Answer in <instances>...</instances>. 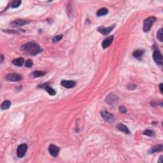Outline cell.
<instances>
[{"mask_svg": "<svg viewBox=\"0 0 163 163\" xmlns=\"http://www.w3.org/2000/svg\"><path fill=\"white\" fill-rule=\"evenodd\" d=\"M26 24H27V21H25V20L18 19L13 21L11 23V25L13 27H17V26H22Z\"/></svg>", "mask_w": 163, "mask_h": 163, "instance_id": "cell-12", "label": "cell"}, {"mask_svg": "<svg viewBox=\"0 0 163 163\" xmlns=\"http://www.w3.org/2000/svg\"><path fill=\"white\" fill-rule=\"evenodd\" d=\"M114 27H115V25L108 27H105L101 26V27H100L97 28V31L100 32H101V34H103V35H108L111 31H112Z\"/></svg>", "mask_w": 163, "mask_h": 163, "instance_id": "cell-9", "label": "cell"}, {"mask_svg": "<svg viewBox=\"0 0 163 163\" xmlns=\"http://www.w3.org/2000/svg\"><path fill=\"white\" fill-rule=\"evenodd\" d=\"M153 59L154 61L159 65H162L163 64V58L162 55L159 51H155L153 54Z\"/></svg>", "mask_w": 163, "mask_h": 163, "instance_id": "cell-5", "label": "cell"}, {"mask_svg": "<svg viewBox=\"0 0 163 163\" xmlns=\"http://www.w3.org/2000/svg\"><path fill=\"white\" fill-rule=\"evenodd\" d=\"M21 3H22L21 1H13L12 3V4H11V7L13 8H17V7H19L21 5Z\"/></svg>", "mask_w": 163, "mask_h": 163, "instance_id": "cell-23", "label": "cell"}, {"mask_svg": "<svg viewBox=\"0 0 163 163\" xmlns=\"http://www.w3.org/2000/svg\"><path fill=\"white\" fill-rule=\"evenodd\" d=\"M117 128L121 132L124 133L125 134H130V131L129 130V129L127 128V127L126 126H125L124 124H119L117 125Z\"/></svg>", "mask_w": 163, "mask_h": 163, "instance_id": "cell-13", "label": "cell"}, {"mask_svg": "<svg viewBox=\"0 0 163 163\" xmlns=\"http://www.w3.org/2000/svg\"><path fill=\"white\" fill-rule=\"evenodd\" d=\"M106 101L107 103L113 105L116 103L117 101H118V97L114 94H109L108 96H106Z\"/></svg>", "mask_w": 163, "mask_h": 163, "instance_id": "cell-11", "label": "cell"}, {"mask_svg": "<svg viewBox=\"0 0 163 163\" xmlns=\"http://www.w3.org/2000/svg\"><path fill=\"white\" fill-rule=\"evenodd\" d=\"M113 40V36H110L106 38L103 40L102 43V47L103 48H106L110 47L111 44L112 43Z\"/></svg>", "mask_w": 163, "mask_h": 163, "instance_id": "cell-10", "label": "cell"}, {"mask_svg": "<svg viewBox=\"0 0 163 163\" xmlns=\"http://www.w3.org/2000/svg\"><path fill=\"white\" fill-rule=\"evenodd\" d=\"M62 38V35H57V36H56L55 37L53 38V39H52V41H53V42H59V41H60V40H61V39Z\"/></svg>", "mask_w": 163, "mask_h": 163, "instance_id": "cell-25", "label": "cell"}, {"mask_svg": "<svg viewBox=\"0 0 163 163\" xmlns=\"http://www.w3.org/2000/svg\"><path fill=\"white\" fill-rule=\"evenodd\" d=\"M100 114H101V116L102 117L103 119L106 120V121L108 122H112L114 120L113 115L110 113H109L108 111H106V110L101 111L100 112Z\"/></svg>", "mask_w": 163, "mask_h": 163, "instance_id": "cell-6", "label": "cell"}, {"mask_svg": "<svg viewBox=\"0 0 163 163\" xmlns=\"http://www.w3.org/2000/svg\"><path fill=\"white\" fill-rule=\"evenodd\" d=\"M143 53L144 52L142 50H136V51H135L133 52V56L135 58L140 59L142 57L143 55Z\"/></svg>", "mask_w": 163, "mask_h": 163, "instance_id": "cell-18", "label": "cell"}, {"mask_svg": "<svg viewBox=\"0 0 163 163\" xmlns=\"http://www.w3.org/2000/svg\"><path fill=\"white\" fill-rule=\"evenodd\" d=\"M162 156H160V160H159V162H162Z\"/></svg>", "mask_w": 163, "mask_h": 163, "instance_id": "cell-28", "label": "cell"}, {"mask_svg": "<svg viewBox=\"0 0 163 163\" xmlns=\"http://www.w3.org/2000/svg\"><path fill=\"white\" fill-rule=\"evenodd\" d=\"M1 57H2V59H1V62H2L3 61V56L2 54V56H1Z\"/></svg>", "mask_w": 163, "mask_h": 163, "instance_id": "cell-29", "label": "cell"}, {"mask_svg": "<svg viewBox=\"0 0 163 163\" xmlns=\"http://www.w3.org/2000/svg\"><path fill=\"white\" fill-rule=\"evenodd\" d=\"M162 86H163V84H160V85H159V88H160V92H161L162 94L163 93V90H162Z\"/></svg>", "mask_w": 163, "mask_h": 163, "instance_id": "cell-27", "label": "cell"}, {"mask_svg": "<svg viewBox=\"0 0 163 163\" xmlns=\"http://www.w3.org/2000/svg\"><path fill=\"white\" fill-rule=\"evenodd\" d=\"M157 38L160 40V42L163 41V29L162 28H160V29L158 31L157 33Z\"/></svg>", "mask_w": 163, "mask_h": 163, "instance_id": "cell-21", "label": "cell"}, {"mask_svg": "<svg viewBox=\"0 0 163 163\" xmlns=\"http://www.w3.org/2000/svg\"><path fill=\"white\" fill-rule=\"evenodd\" d=\"M21 49L30 56H36L42 52V49L40 45L35 42H29L23 45Z\"/></svg>", "mask_w": 163, "mask_h": 163, "instance_id": "cell-1", "label": "cell"}, {"mask_svg": "<svg viewBox=\"0 0 163 163\" xmlns=\"http://www.w3.org/2000/svg\"><path fill=\"white\" fill-rule=\"evenodd\" d=\"M60 149L55 145H51L48 148V151L50 154L53 157H57L59 152Z\"/></svg>", "mask_w": 163, "mask_h": 163, "instance_id": "cell-8", "label": "cell"}, {"mask_svg": "<svg viewBox=\"0 0 163 163\" xmlns=\"http://www.w3.org/2000/svg\"><path fill=\"white\" fill-rule=\"evenodd\" d=\"M33 65V62H32V61L31 59H28L26 61V63H25V66L27 68H31L32 67V66Z\"/></svg>", "mask_w": 163, "mask_h": 163, "instance_id": "cell-24", "label": "cell"}, {"mask_svg": "<svg viewBox=\"0 0 163 163\" xmlns=\"http://www.w3.org/2000/svg\"><path fill=\"white\" fill-rule=\"evenodd\" d=\"M108 13V10L107 8H102L98 10V11H97V13H96V15L98 16V17H101V16L105 15L107 14Z\"/></svg>", "mask_w": 163, "mask_h": 163, "instance_id": "cell-17", "label": "cell"}, {"mask_svg": "<svg viewBox=\"0 0 163 163\" xmlns=\"http://www.w3.org/2000/svg\"><path fill=\"white\" fill-rule=\"evenodd\" d=\"M46 74L45 71H35L32 73V76L33 78H38V77H42V76H44Z\"/></svg>", "mask_w": 163, "mask_h": 163, "instance_id": "cell-16", "label": "cell"}, {"mask_svg": "<svg viewBox=\"0 0 163 163\" xmlns=\"http://www.w3.org/2000/svg\"><path fill=\"white\" fill-rule=\"evenodd\" d=\"M27 145L26 143H22L18 146L17 150V155L19 158L23 157L27 150Z\"/></svg>", "mask_w": 163, "mask_h": 163, "instance_id": "cell-3", "label": "cell"}, {"mask_svg": "<svg viewBox=\"0 0 163 163\" xmlns=\"http://www.w3.org/2000/svg\"><path fill=\"white\" fill-rule=\"evenodd\" d=\"M143 135H146L148 136H154L155 135V133L154 131L150 129H146L145 131H144Z\"/></svg>", "mask_w": 163, "mask_h": 163, "instance_id": "cell-22", "label": "cell"}, {"mask_svg": "<svg viewBox=\"0 0 163 163\" xmlns=\"http://www.w3.org/2000/svg\"><path fill=\"white\" fill-rule=\"evenodd\" d=\"M61 84L65 88L70 89L76 86V82L73 80H62L61 81Z\"/></svg>", "mask_w": 163, "mask_h": 163, "instance_id": "cell-7", "label": "cell"}, {"mask_svg": "<svg viewBox=\"0 0 163 163\" xmlns=\"http://www.w3.org/2000/svg\"><path fill=\"white\" fill-rule=\"evenodd\" d=\"M5 78L7 81H21L22 79V76L18 73H9L5 76Z\"/></svg>", "mask_w": 163, "mask_h": 163, "instance_id": "cell-4", "label": "cell"}, {"mask_svg": "<svg viewBox=\"0 0 163 163\" xmlns=\"http://www.w3.org/2000/svg\"><path fill=\"white\" fill-rule=\"evenodd\" d=\"M10 105V101H8V100H5V101H3V103L1 105V108H2V110H7V109L9 108Z\"/></svg>", "mask_w": 163, "mask_h": 163, "instance_id": "cell-19", "label": "cell"}, {"mask_svg": "<svg viewBox=\"0 0 163 163\" xmlns=\"http://www.w3.org/2000/svg\"><path fill=\"white\" fill-rule=\"evenodd\" d=\"M45 89L46 91H47V92H48L50 95H51V96H55V95H56V91H55L53 88H52L51 87H50V86H45Z\"/></svg>", "mask_w": 163, "mask_h": 163, "instance_id": "cell-20", "label": "cell"}, {"mask_svg": "<svg viewBox=\"0 0 163 163\" xmlns=\"http://www.w3.org/2000/svg\"><path fill=\"white\" fill-rule=\"evenodd\" d=\"M155 21H156V18L155 17H150L146 19L144 21L143 31L145 32H149Z\"/></svg>", "mask_w": 163, "mask_h": 163, "instance_id": "cell-2", "label": "cell"}, {"mask_svg": "<svg viewBox=\"0 0 163 163\" xmlns=\"http://www.w3.org/2000/svg\"><path fill=\"white\" fill-rule=\"evenodd\" d=\"M163 150V146L162 145H155V146H153L150 150H149V153L150 154H153L155 152H162Z\"/></svg>", "mask_w": 163, "mask_h": 163, "instance_id": "cell-14", "label": "cell"}, {"mask_svg": "<svg viewBox=\"0 0 163 163\" xmlns=\"http://www.w3.org/2000/svg\"><path fill=\"white\" fill-rule=\"evenodd\" d=\"M119 111H120L121 113H126V109L124 106H119Z\"/></svg>", "mask_w": 163, "mask_h": 163, "instance_id": "cell-26", "label": "cell"}, {"mask_svg": "<svg viewBox=\"0 0 163 163\" xmlns=\"http://www.w3.org/2000/svg\"><path fill=\"white\" fill-rule=\"evenodd\" d=\"M13 64L17 66H22L24 62V59L22 57H19L12 61Z\"/></svg>", "mask_w": 163, "mask_h": 163, "instance_id": "cell-15", "label": "cell"}]
</instances>
